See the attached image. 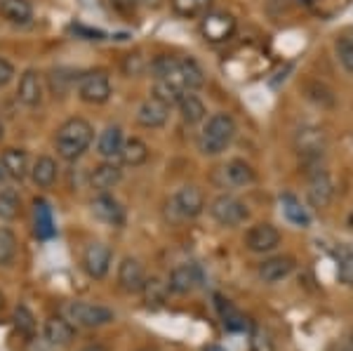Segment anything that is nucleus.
<instances>
[{
	"mask_svg": "<svg viewBox=\"0 0 353 351\" xmlns=\"http://www.w3.org/2000/svg\"><path fill=\"white\" fill-rule=\"evenodd\" d=\"M92 139H94V130L85 118H68L57 130V137H54L57 154H59V158H64V161L73 163L90 149Z\"/></svg>",
	"mask_w": 353,
	"mask_h": 351,
	"instance_id": "obj_1",
	"label": "nucleus"
},
{
	"mask_svg": "<svg viewBox=\"0 0 353 351\" xmlns=\"http://www.w3.org/2000/svg\"><path fill=\"white\" fill-rule=\"evenodd\" d=\"M233 137H236V121L229 113H214L208 118L198 137V149L205 156H219L231 146Z\"/></svg>",
	"mask_w": 353,
	"mask_h": 351,
	"instance_id": "obj_2",
	"label": "nucleus"
},
{
	"mask_svg": "<svg viewBox=\"0 0 353 351\" xmlns=\"http://www.w3.org/2000/svg\"><path fill=\"white\" fill-rule=\"evenodd\" d=\"M78 97H81L85 104H92V106L106 104L111 97L109 73L104 69H94V71L83 73L81 81H78Z\"/></svg>",
	"mask_w": 353,
	"mask_h": 351,
	"instance_id": "obj_3",
	"label": "nucleus"
},
{
	"mask_svg": "<svg viewBox=\"0 0 353 351\" xmlns=\"http://www.w3.org/2000/svg\"><path fill=\"white\" fill-rule=\"evenodd\" d=\"M325 146H327V134L323 128L304 126L294 134V149L299 151V156L304 158L306 163L321 161V156L325 154Z\"/></svg>",
	"mask_w": 353,
	"mask_h": 351,
	"instance_id": "obj_4",
	"label": "nucleus"
},
{
	"mask_svg": "<svg viewBox=\"0 0 353 351\" xmlns=\"http://www.w3.org/2000/svg\"><path fill=\"white\" fill-rule=\"evenodd\" d=\"M66 316L71 323H76L81 328H99L113 321L111 309L101 307V304H90V302H68Z\"/></svg>",
	"mask_w": 353,
	"mask_h": 351,
	"instance_id": "obj_5",
	"label": "nucleus"
},
{
	"mask_svg": "<svg viewBox=\"0 0 353 351\" xmlns=\"http://www.w3.org/2000/svg\"><path fill=\"white\" fill-rule=\"evenodd\" d=\"M210 214H212L221 226H238L250 217V210L241 198L221 194L214 198L212 205H210Z\"/></svg>",
	"mask_w": 353,
	"mask_h": 351,
	"instance_id": "obj_6",
	"label": "nucleus"
},
{
	"mask_svg": "<svg viewBox=\"0 0 353 351\" xmlns=\"http://www.w3.org/2000/svg\"><path fill=\"white\" fill-rule=\"evenodd\" d=\"M201 31L205 41L210 43H224L229 41L236 31V19L226 12H208L201 21Z\"/></svg>",
	"mask_w": 353,
	"mask_h": 351,
	"instance_id": "obj_7",
	"label": "nucleus"
},
{
	"mask_svg": "<svg viewBox=\"0 0 353 351\" xmlns=\"http://www.w3.org/2000/svg\"><path fill=\"white\" fill-rule=\"evenodd\" d=\"M245 245H248L250 252H257V254L271 252L281 245V231L273 224H264V222L254 224L252 229L245 234Z\"/></svg>",
	"mask_w": 353,
	"mask_h": 351,
	"instance_id": "obj_8",
	"label": "nucleus"
},
{
	"mask_svg": "<svg viewBox=\"0 0 353 351\" xmlns=\"http://www.w3.org/2000/svg\"><path fill=\"white\" fill-rule=\"evenodd\" d=\"M111 248L106 243H90L83 252V267L92 279H104L111 269Z\"/></svg>",
	"mask_w": 353,
	"mask_h": 351,
	"instance_id": "obj_9",
	"label": "nucleus"
},
{
	"mask_svg": "<svg viewBox=\"0 0 353 351\" xmlns=\"http://www.w3.org/2000/svg\"><path fill=\"white\" fill-rule=\"evenodd\" d=\"M306 196H309V203L316 210H325V208L332 203L334 198V184L330 179V174L325 170H316L309 179V189H306Z\"/></svg>",
	"mask_w": 353,
	"mask_h": 351,
	"instance_id": "obj_10",
	"label": "nucleus"
},
{
	"mask_svg": "<svg viewBox=\"0 0 353 351\" xmlns=\"http://www.w3.org/2000/svg\"><path fill=\"white\" fill-rule=\"evenodd\" d=\"M168 116H170V106L163 104V101L156 97H149L146 101H141L139 109H137V123H139L141 128H149V130L163 128L165 123H168Z\"/></svg>",
	"mask_w": 353,
	"mask_h": 351,
	"instance_id": "obj_11",
	"label": "nucleus"
},
{
	"mask_svg": "<svg viewBox=\"0 0 353 351\" xmlns=\"http://www.w3.org/2000/svg\"><path fill=\"white\" fill-rule=\"evenodd\" d=\"M174 210L181 214V217H198L205 210V196L198 186H181L174 194Z\"/></svg>",
	"mask_w": 353,
	"mask_h": 351,
	"instance_id": "obj_12",
	"label": "nucleus"
},
{
	"mask_svg": "<svg viewBox=\"0 0 353 351\" xmlns=\"http://www.w3.org/2000/svg\"><path fill=\"white\" fill-rule=\"evenodd\" d=\"M118 283L125 292H141L146 283V271L141 267L139 259L134 257H125L118 267Z\"/></svg>",
	"mask_w": 353,
	"mask_h": 351,
	"instance_id": "obj_13",
	"label": "nucleus"
},
{
	"mask_svg": "<svg viewBox=\"0 0 353 351\" xmlns=\"http://www.w3.org/2000/svg\"><path fill=\"white\" fill-rule=\"evenodd\" d=\"M17 97L24 106L33 109L43 101V81L41 73L36 69H26L19 78V88H17Z\"/></svg>",
	"mask_w": 353,
	"mask_h": 351,
	"instance_id": "obj_14",
	"label": "nucleus"
},
{
	"mask_svg": "<svg viewBox=\"0 0 353 351\" xmlns=\"http://www.w3.org/2000/svg\"><path fill=\"white\" fill-rule=\"evenodd\" d=\"M92 214L99 222L109 224V226H123L125 222V210L123 205L109 194H99L92 201Z\"/></svg>",
	"mask_w": 353,
	"mask_h": 351,
	"instance_id": "obj_15",
	"label": "nucleus"
},
{
	"mask_svg": "<svg viewBox=\"0 0 353 351\" xmlns=\"http://www.w3.org/2000/svg\"><path fill=\"white\" fill-rule=\"evenodd\" d=\"M203 274L201 269H198V264H191V262H184V264H176L172 269V274H170V290L179 292V295H186V292H191L193 288L201 283Z\"/></svg>",
	"mask_w": 353,
	"mask_h": 351,
	"instance_id": "obj_16",
	"label": "nucleus"
},
{
	"mask_svg": "<svg viewBox=\"0 0 353 351\" xmlns=\"http://www.w3.org/2000/svg\"><path fill=\"white\" fill-rule=\"evenodd\" d=\"M123 179V170L118 163L113 161H104L101 166H97L92 172H90V186L99 194H109V191Z\"/></svg>",
	"mask_w": 353,
	"mask_h": 351,
	"instance_id": "obj_17",
	"label": "nucleus"
},
{
	"mask_svg": "<svg viewBox=\"0 0 353 351\" xmlns=\"http://www.w3.org/2000/svg\"><path fill=\"white\" fill-rule=\"evenodd\" d=\"M221 174H224V186H236V189L250 186L257 179L254 168L250 166V163H245L243 158H233V161L226 163V166L221 168Z\"/></svg>",
	"mask_w": 353,
	"mask_h": 351,
	"instance_id": "obj_18",
	"label": "nucleus"
},
{
	"mask_svg": "<svg viewBox=\"0 0 353 351\" xmlns=\"http://www.w3.org/2000/svg\"><path fill=\"white\" fill-rule=\"evenodd\" d=\"M292 271H294V259L288 257V254H276V257H269L259 264V279L264 283H278L288 279Z\"/></svg>",
	"mask_w": 353,
	"mask_h": 351,
	"instance_id": "obj_19",
	"label": "nucleus"
},
{
	"mask_svg": "<svg viewBox=\"0 0 353 351\" xmlns=\"http://www.w3.org/2000/svg\"><path fill=\"white\" fill-rule=\"evenodd\" d=\"M73 335H76V330H73V323L68 319L54 316V319H50L48 323H45V339L57 349L68 347V344L73 342Z\"/></svg>",
	"mask_w": 353,
	"mask_h": 351,
	"instance_id": "obj_20",
	"label": "nucleus"
},
{
	"mask_svg": "<svg viewBox=\"0 0 353 351\" xmlns=\"http://www.w3.org/2000/svg\"><path fill=\"white\" fill-rule=\"evenodd\" d=\"M151 73L153 81H170L174 85H179L184 90V83H181V71H179V59L170 54H158L156 59L151 61Z\"/></svg>",
	"mask_w": 353,
	"mask_h": 351,
	"instance_id": "obj_21",
	"label": "nucleus"
},
{
	"mask_svg": "<svg viewBox=\"0 0 353 351\" xmlns=\"http://www.w3.org/2000/svg\"><path fill=\"white\" fill-rule=\"evenodd\" d=\"M123 144H125V137H123L121 126H109L104 132L99 134V141H97V154H99L101 158H106V161H113V158L121 156Z\"/></svg>",
	"mask_w": 353,
	"mask_h": 351,
	"instance_id": "obj_22",
	"label": "nucleus"
},
{
	"mask_svg": "<svg viewBox=\"0 0 353 351\" xmlns=\"http://www.w3.org/2000/svg\"><path fill=\"white\" fill-rule=\"evenodd\" d=\"M0 17L14 26H24L33 19V8L28 0H0Z\"/></svg>",
	"mask_w": 353,
	"mask_h": 351,
	"instance_id": "obj_23",
	"label": "nucleus"
},
{
	"mask_svg": "<svg viewBox=\"0 0 353 351\" xmlns=\"http://www.w3.org/2000/svg\"><path fill=\"white\" fill-rule=\"evenodd\" d=\"M33 217H36V236L43 241L52 239L57 234L54 229V219H52V208H50L48 201L43 198H36L33 201Z\"/></svg>",
	"mask_w": 353,
	"mask_h": 351,
	"instance_id": "obj_24",
	"label": "nucleus"
},
{
	"mask_svg": "<svg viewBox=\"0 0 353 351\" xmlns=\"http://www.w3.org/2000/svg\"><path fill=\"white\" fill-rule=\"evenodd\" d=\"M0 163H3L8 177L12 179H24L28 174V156L24 149H5L3 156H0Z\"/></svg>",
	"mask_w": 353,
	"mask_h": 351,
	"instance_id": "obj_25",
	"label": "nucleus"
},
{
	"mask_svg": "<svg viewBox=\"0 0 353 351\" xmlns=\"http://www.w3.org/2000/svg\"><path fill=\"white\" fill-rule=\"evenodd\" d=\"M31 172V179L36 186H41V189H50L54 182H57V172H59V168H57V161L50 156H41L36 163H33V168L28 170Z\"/></svg>",
	"mask_w": 353,
	"mask_h": 351,
	"instance_id": "obj_26",
	"label": "nucleus"
},
{
	"mask_svg": "<svg viewBox=\"0 0 353 351\" xmlns=\"http://www.w3.org/2000/svg\"><path fill=\"white\" fill-rule=\"evenodd\" d=\"M123 161V166H130V168H139L149 161V146L144 144L139 137H132V139H125L123 144V151L118 156Z\"/></svg>",
	"mask_w": 353,
	"mask_h": 351,
	"instance_id": "obj_27",
	"label": "nucleus"
},
{
	"mask_svg": "<svg viewBox=\"0 0 353 351\" xmlns=\"http://www.w3.org/2000/svg\"><path fill=\"white\" fill-rule=\"evenodd\" d=\"M179 71H181V83H184L186 92H196V90H201L205 85V73L201 69V64H198L196 59H191V57L179 59Z\"/></svg>",
	"mask_w": 353,
	"mask_h": 351,
	"instance_id": "obj_28",
	"label": "nucleus"
},
{
	"mask_svg": "<svg viewBox=\"0 0 353 351\" xmlns=\"http://www.w3.org/2000/svg\"><path fill=\"white\" fill-rule=\"evenodd\" d=\"M176 106H179L181 121L189 123V126H196V123L205 121V116H208V109H205V104L196 97V94H191V92H186Z\"/></svg>",
	"mask_w": 353,
	"mask_h": 351,
	"instance_id": "obj_29",
	"label": "nucleus"
},
{
	"mask_svg": "<svg viewBox=\"0 0 353 351\" xmlns=\"http://www.w3.org/2000/svg\"><path fill=\"white\" fill-rule=\"evenodd\" d=\"M281 205H283V214H285V217H288L292 224L301 226V229H306V226L311 224L309 212H306V208L301 205V201H299L297 196L283 194V196H281Z\"/></svg>",
	"mask_w": 353,
	"mask_h": 351,
	"instance_id": "obj_30",
	"label": "nucleus"
},
{
	"mask_svg": "<svg viewBox=\"0 0 353 351\" xmlns=\"http://www.w3.org/2000/svg\"><path fill=\"white\" fill-rule=\"evenodd\" d=\"M217 299V309H219V316H221V323H224L226 330H233V332H241L245 330V325H248V321H245V316L238 311L229 299L224 297H214Z\"/></svg>",
	"mask_w": 353,
	"mask_h": 351,
	"instance_id": "obj_31",
	"label": "nucleus"
},
{
	"mask_svg": "<svg viewBox=\"0 0 353 351\" xmlns=\"http://www.w3.org/2000/svg\"><path fill=\"white\" fill-rule=\"evenodd\" d=\"M184 94H186V90H181L179 85H174V83H170V81H153V94H151V97L161 99L163 104L176 106Z\"/></svg>",
	"mask_w": 353,
	"mask_h": 351,
	"instance_id": "obj_32",
	"label": "nucleus"
},
{
	"mask_svg": "<svg viewBox=\"0 0 353 351\" xmlns=\"http://www.w3.org/2000/svg\"><path fill=\"white\" fill-rule=\"evenodd\" d=\"M19 208H21V201H19L17 189H12V186L0 189V219L12 222L17 214H19Z\"/></svg>",
	"mask_w": 353,
	"mask_h": 351,
	"instance_id": "obj_33",
	"label": "nucleus"
},
{
	"mask_svg": "<svg viewBox=\"0 0 353 351\" xmlns=\"http://www.w3.org/2000/svg\"><path fill=\"white\" fill-rule=\"evenodd\" d=\"M334 54H337L341 69L353 76V41H351V36H337V41H334Z\"/></svg>",
	"mask_w": 353,
	"mask_h": 351,
	"instance_id": "obj_34",
	"label": "nucleus"
},
{
	"mask_svg": "<svg viewBox=\"0 0 353 351\" xmlns=\"http://www.w3.org/2000/svg\"><path fill=\"white\" fill-rule=\"evenodd\" d=\"M14 254H17L14 234L10 229H5V226H0V267H8V264H12Z\"/></svg>",
	"mask_w": 353,
	"mask_h": 351,
	"instance_id": "obj_35",
	"label": "nucleus"
},
{
	"mask_svg": "<svg viewBox=\"0 0 353 351\" xmlns=\"http://www.w3.org/2000/svg\"><path fill=\"white\" fill-rule=\"evenodd\" d=\"M172 8L181 17H201L208 12L210 0H172Z\"/></svg>",
	"mask_w": 353,
	"mask_h": 351,
	"instance_id": "obj_36",
	"label": "nucleus"
},
{
	"mask_svg": "<svg viewBox=\"0 0 353 351\" xmlns=\"http://www.w3.org/2000/svg\"><path fill=\"white\" fill-rule=\"evenodd\" d=\"M14 325L24 337L36 335V316L28 311V307H17L14 309Z\"/></svg>",
	"mask_w": 353,
	"mask_h": 351,
	"instance_id": "obj_37",
	"label": "nucleus"
},
{
	"mask_svg": "<svg viewBox=\"0 0 353 351\" xmlns=\"http://www.w3.org/2000/svg\"><path fill=\"white\" fill-rule=\"evenodd\" d=\"M339 283L346 288H353V248H344L339 254V269H337Z\"/></svg>",
	"mask_w": 353,
	"mask_h": 351,
	"instance_id": "obj_38",
	"label": "nucleus"
},
{
	"mask_svg": "<svg viewBox=\"0 0 353 351\" xmlns=\"http://www.w3.org/2000/svg\"><path fill=\"white\" fill-rule=\"evenodd\" d=\"M306 97H309L311 101H316V104H321V106H332L334 104V94L330 92L327 85L316 83V81L306 85Z\"/></svg>",
	"mask_w": 353,
	"mask_h": 351,
	"instance_id": "obj_39",
	"label": "nucleus"
},
{
	"mask_svg": "<svg viewBox=\"0 0 353 351\" xmlns=\"http://www.w3.org/2000/svg\"><path fill=\"white\" fill-rule=\"evenodd\" d=\"M168 290H170V285L168 283H163L161 279H146L144 283V295H146V302H163L165 295H168Z\"/></svg>",
	"mask_w": 353,
	"mask_h": 351,
	"instance_id": "obj_40",
	"label": "nucleus"
},
{
	"mask_svg": "<svg viewBox=\"0 0 353 351\" xmlns=\"http://www.w3.org/2000/svg\"><path fill=\"white\" fill-rule=\"evenodd\" d=\"M146 71V59L139 52H132L123 59V73L128 78H139Z\"/></svg>",
	"mask_w": 353,
	"mask_h": 351,
	"instance_id": "obj_41",
	"label": "nucleus"
},
{
	"mask_svg": "<svg viewBox=\"0 0 353 351\" xmlns=\"http://www.w3.org/2000/svg\"><path fill=\"white\" fill-rule=\"evenodd\" d=\"M250 351H276V344H273L271 335L261 328H254L252 339H250Z\"/></svg>",
	"mask_w": 353,
	"mask_h": 351,
	"instance_id": "obj_42",
	"label": "nucleus"
},
{
	"mask_svg": "<svg viewBox=\"0 0 353 351\" xmlns=\"http://www.w3.org/2000/svg\"><path fill=\"white\" fill-rule=\"evenodd\" d=\"M12 78H14V66L10 64L8 59H3V57H0V88H5V85L12 81Z\"/></svg>",
	"mask_w": 353,
	"mask_h": 351,
	"instance_id": "obj_43",
	"label": "nucleus"
},
{
	"mask_svg": "<svg viewBox=\"0 0 353 351\" xmlns=\"http://www.w3.org/2000/svg\"><path fill=\"white\" fill-rule=\"evenodd\" d=\"M132 3H141V5H146V8H158L163 0H132Z\"/></svg>",
	"mask_w": 353,
	"mask_h": 351,
	"instance_id": "obj_44",
	"label": "nucleus"
},
{
	"mask_svg": "<svg viewBox=\"0 0 353 351\" xmlns=\"http://www.w3.org/2000/svg\"><path fill=\"white\" fill-rule=\"evenodd\" d=\"M83 351H106V349L101 347V344H88V347H85Z\"/></svg>",
	"mask_w": 353,
	"mask_h": 351,
	"instance_id": "obj_45",
	"label": "nucleus"
},
{
	"mask_svg": "<svg viewBox=\"0 0 353 351\" xmlns=\"http://www.w3.org/2000/svg\"><path fill=\"white\" fill-rule=\"evenodd\" d=\"M203 351H226V349L219 347V344H208V347H205Z\"/></svg>",
	"mask_w": 353,
	"mask_h": 351,
	"instance_id": "obj_46",
	"label": "nucleus"
},
{
	"mask_svg": "<svg viewBox=\"0 0 353 351\" xmlns=\"http://www.w3.org/2000/svg\"><path fill=\"white\" fill-rule=\"evenodd\" d=\"M5 177H8V172H5L3 163H0V184H3V182H5Z\"/></svg>",
	"mask_w": 353,
	"mask_h": 351,
	"instance_id": "obj_47",
	"label": "nucleus"
},
{
	"mask_svg": "<svg viewBox=\"0 0 353 351\" xmlns=\"http://www.w3.org/2000/svg\"><path fill=\"white\" fill-rule=\"evenodd\" d=\"M3 134H5V130H3V123H0V139H3Z\"/></svg>",
	"mask_w": 353,
	"mask_h": 351,
	"instance_id": "obj_48",
	"label": "nucleus"
},
{
	"mask_svg": "<svg viewBox=\"0 0 353 351\" xmlns=\"http://www.w3.org/2000/svg\"><path fill=\"white\" fill-rule=\"evenodd\" d=\"M3 302H5V299H3V295H0V309H3Z\"/></svg>",
	"mask_w": 353,
	"mask_h": 351,
	"instance_id": "obj_49",
	"label": "nucleus"
},
{
	"mask_svg": "<svg viewBox=\"0 0 353 351\" xmlns=\"http://www.w3.org/2000/svg\"><path fill=\"white\" fill-rule=\"evenodd\" d=\"M141 351H156V349H141Z\"/></svg>",
	"mask_w": 353,
	"mask_h": 351,
	"instance_id": "obj_50",
	"label": "nucleus"
},
{
	"mask_svg": "<svg viewBox=\"0 0 353 351\" xmlns=\"http://www.w3.org/2000/svg\"><path fill=\"white\" fill-rule=\"evenodd\" d=\"M351 344H353V330H351Z\"/></svg>",
	"mask_w": 353,
	"mask_h": 351,
	"instance_id": "obj_51",
	"label": "nucleus"
},
{
	"mask_svg": "<svg viewBox=\"0 0 353 351\" xmlns=\"http://www.w3.org/2000/svg\"><path fill=\"white\" fill-rule=\"evenodd\" d=\"M351 41H353V33H351Z\"/></svg>",
	"mask_w": 353,
	"mask_h": 351,
	"instance_id": "obj_52",
	"label": "nucleus"
}]
</instances>
